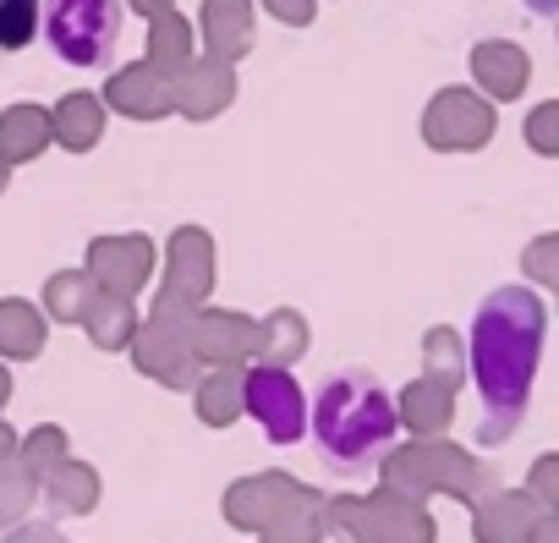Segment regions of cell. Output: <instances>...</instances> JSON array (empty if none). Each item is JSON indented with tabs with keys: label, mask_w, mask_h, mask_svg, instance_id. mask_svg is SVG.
I'll return each mask as SVG.
<instances>
[{
	"label": "cell",
	"mask_w": 559,
	"mask_h": 543,
	"mask_svg": "<svg viewBox=\"0 0 559 543\" xmlns=\"http://www.w3.org/2000/svg\"><path fill=\"white\" fill-rule=\"evenodd\" d=\"M543 341H548V308L532 286H493L466 330V363H472V385L483 396V445H499L515 434L532 385H537V363H543Z\"/></svg>",
	"instance_id": "6da1fadb"
},
{
	"label": "cell",
	"mask_w": 559,
	"mask_h": 543,
	"mask_svg": "<svg viewBox=\"0 0 559 543\" xmlns=\"http://www.w3.org/2000/svg\"><path fill=\"white\" fill-rule=\"evenodd\" d=\"M308 439L335 477H368L401 439V406L368 368H335L308 396Z\"/></svg>",
	"instance_id": "7a4b0ae2"
},
{
	"label": "cell",
	"mask_w": 559,
	"mask_h": 543,
	"mask_svg": "<svg viewBox=\"0 0 559 543\" xmlns=\"http://www.w3.org/2000/svg\"><path fill=\"white\" fill-rule=\"evenodd\" d=\"M121 0H39V34L56 61L105 72L121 45Z\"/></svg>",
	"instance_id": "3957f363"
},
{
	"label": "cell",
	"mask_w": 559,
	"mask_h": 543,
	"mask_svg": "<svg viewBox=\"0 0 559 543\" xmlns=\"http://www.w3.org/2000/svg\"><path fill=\"white\" fill-rule=\"evenodd\" d=\"M236 396H241V412L263 428L269 445H280V450L302 445V434H308V396H302V385H297V374L286 363H252L241 374Z\"/></svg>",
	"instance_id": "277c9868"
},
{
	"label": "cell",
	"mask_w": 559,
	"mask_h": 543,
	"mask_svg": "<svg viewBox=\"0 0 559 543\" xmlns=\"http://www.w3.org/2000/svg\"><path fill=\"white\" fill-rule=\"evenodd\" d=\"M39 34V0H0V50H28Z\"/></svg>",
	"instance_id": "5b68a950"
},
{
	"label": "cell",
	"mask_w": 559,
	"mask_h": 543,
	"mask_svg": "<svg viewBox=\"0 0 559 543\" xmlns=\"http://www.w3.org/2000/svg\"><path fill=\"white\" fill-rule=\"evenodd\" d=\"M17 543H56V538H50V532H23Z\"/></svg>",
	"instance_id": "8992f818"
}]
</instances>
